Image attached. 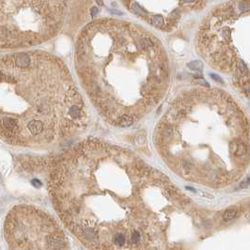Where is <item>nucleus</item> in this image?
<instances>
[{
	"label": "nucleus",
	"instance_id": "obj_1",
	"mask_svg": "<svg viewBox=\"0 0 250 250\" xmlns=\"http://www.w3.org/2000/svg\"><path fill=\"white\" fill-rule=\"evenodd\" d=\"M55 208L93 249H165L172 203L187 202L163 173L97 140L64 153L51 174Z\"/></svg>",
	"mask_w": 250,
	"mask_h": 250
},
{
	"label": "nucleus",
	"instance_id": "obj_2",
	"mask_svg": "<svg viewBox=\"0 0 250 250\" xmlns=\"http://www.w3.org/2000/svg\"><path fill=\"white\" fill-rule=\"evenodd\" d=\"M80 82L99 112L127 127L164 96L166 55L158 39L132 23L100 19L81 32L75 50Z\"/></svg>",
	"mask_w": 250,
	"mask_h": 250
},
{
	"label": "nucleus",
	"instance_id": "obj_3",
	"mask_svg": "<svg viewBox=\"0 0 250 250\" xmlns=\"http://www.w3.org/2000/svg\"><path fill=\"white\" fill-rule=\"evenodd\" d=\"M1 135L11 144L47 145L85 123L84 103L68 69L41 51L1 59Z\"/></svg>",
	"mask_w": 250,
	"mask_h": 250
},
{
	"label": "nucleus",
	"instance_id": "obj_4",
	"mask_svg": "<svg viewBox=\"0 0 250 250\" xmlns=\"http://www.w3.org/2000/svg\"><path fill=\"white\" fill-rule=\"evenodd\" d=\"M66 0H1V46L43 43L60 28Z\"/></svg>",
	"mask_w": 250,
	"mask_h": 250
},
{
	"label": "nucleus",
	"instance_id": "obj_5",
	"mask_svg": "<svg viewBox=\"0 0 250 250\" xmlns=\"http://www.w3.org/2000/svg\"><path fill=\"white\" fill-rule=\"evenodd\" d=\"M6 241L14 249H63V231L53 217L31 206H16L5 223Z\"/></svg>",
	"mask_w": 250,
	"mask_h": 250
},
{
	"label": "nucleus",
	"instance_id": "obj_6",
	"mask_svg": "<svg viewBox=\"0 0 250 250\" xmlns=\"http://www.w3.org/2000/svg\"><path fill=\"white\" fill-rule=\"evenodd\" d=\"M127 10L163 31H170L182 16L183 0H120Z\"/></svg>",
	"mask_w": 250,
	"mask_h": 250
},
{
	"label": "nucleus",
	"instance_id": "obj_7",
	"mask_svg": "<svg viewBox=\"0 0 250 250\" xmlns=\"http://www.w3.org/2000/svg\"><path fill=\"white\" fill-rule=\"evenodd\" d=\"M232 8L236 16L240 15L241 13L247 12L250 11V0H240Z\"/></svg>",
	"mask_w": 250,
	"mask_h": 250
},
{
	"label": "nucleus",
	"instance_id": "obj_8",
	"mask_svg": "<svg viewBox=\"0 0 250 250\" xmlns=\"http://www.w3.org/2000/svg\"><path fill=\"white\" fill-rule=\"evenodd\" d=\"M240 214H241V212L239 211L238 209H236V208L235 209H229L222 214V218H223L224 221L229 222L230 220L237 218L238 216H240Z\"/></svg>",
	"mask_w": 250,
	"mask_h": 250
},
{
	"label": "nucleus",
	"instance_id": "obj_9",
	"mask_svg": "<svg viewBox=\"0 0 250 250\" xmlns=\"http://www.w3.org/2000/svg\"><path fill=\"white\" fill-rule=\"evenodd\" d=\"M247 152V147L246 145L243 142V141H240L239 144H238V148H237V150H236V153L235 155L237 158H241V157H244Z\"/></svg>",
	"mask_w": 250,
	"mask_h": 250
},
{
	"label": "nucleus",
	"instance_id": "obj_10",
	"mask_svg": "<svg viewBox=\"0 0 250 250\" xmlns=\"http://www.w3.org/2000/svg\"><path fill=\"white\" fill-rule=\"evenodd\" d=\"M187 66L193 71H200L203 69V63L199 60H195V61H192V62L188 63Z\"/></svg>",
	"mask_w": 250,
	"mask_h": 250
},
{
	"label": "nucleus",
	"instance_id": "obj_11",
	"mask_svg": "<svg viewBox=\"0 0 250 250\" xmlns=\"http://www.w3.org/2000/svg\"><path fill=\"white\" fill-rule=\"evenodd\" d=\"M249 185H250V176H247L246 178L241 182L240 187L243 188V189H245V188L249 187Z\"/></svg>",
	"mask_w": 250,
	"mask_h": 250
},
{
	"label": "nucleus",
	"instance_id": "obj_12",
	"mask_svg": "<svg viewBox=\"0 0 250 250\" xmlns=\"http://www.w3.org/2000/svg\"><path fill=\"white\" fill-rule=\"evenodd\" d=\"M210 76H211L214 80H215L216 82H219L221 84H224V81L222 80V78L220 76H218L217 74H210Z\"/></svg>",
	"mask_w": 250,
	"mask_h": 250
},
{
	"label": "nucleus",
	"instance_id": "obj_13",
	"mask_svg": "<svg viewBox=\"0 0 250 250\" xmlns=\"http://www.w3.org/2000/svg\"><path fill=\"white\" fill-rule=\"evenodd\" d=\"M198 84H200L201 86H206V87H210V85L205 81L204 79H202V78H200V79H198Z\"/></svg>",
	"mask_w": 250,
	"mask_h": 250
},
{
	"label": "nucleus",
	"instance_id": "obj_14",
	"mask_svg": "<svg viewBox=\"0 0 250 250\" xmlns=\"http://www.w3.org/2000/svg\"><path fill=\"white\" fill-rule=\"evenodd\" d=\"M97 12H98V9H97V8H93V11H92V13H91V14L94 16L95 13H97Z\"/></svg>",
	"mask_w": 250,
	"mask_h": 250
}]
</instances>
